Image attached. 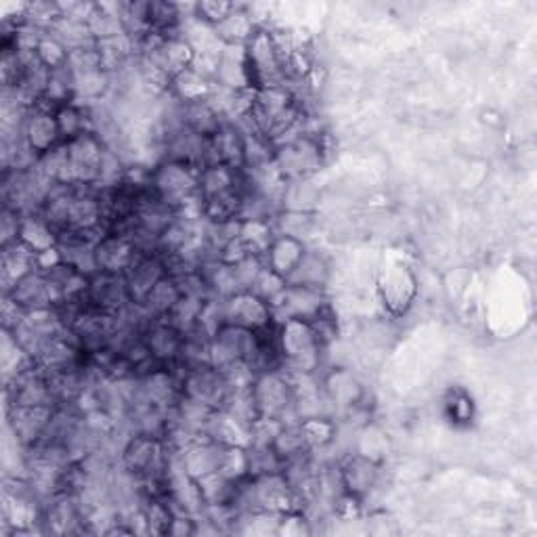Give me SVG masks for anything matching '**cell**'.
Returning <instances> with one entry per match:
<instances>
[{
    "label": "cell",
    "instance_id": "1",
    "mask_svg": "<svg viewBox=\"0 0 537 537\" xmlns=\"http://www.w3.org/2000/svg\"><path fill=\"white\" fill-rule=\"evenodd\" d=\"M321 349H324V340L309 321L288 319L279 324V368L290 376H313L321 363Z\"/></svg>",
    "mask_w": 537,
    "mask_h": 537
},
{
    "label": "cell",
    "instance_id": "23",
    "mask_svg": "<svg viewBox=\"0 0 537 537\" xmlns=\"http://www.w3.org/2000/svg\"><path fill=\"white\" fill-rule=\"evenodd\" d=\"M181 300V290L175 277L164 275L160 282L152 288V292L147 294V298L143 300V305H139L143 309V313L147 315V319H166L168 313L175 309V305Z\"/></svg>",
    "mask_w": 537,
    "mask_h": 537
},
{
    "label": "cell",
    "instance_id": "10",
    "mask_svg": "<svg viewBox=\"0 0 537 537\" xmlns=\"http://www.w3.org/2000/svg\"><path fill=\"white\" fill-rule=\"evenodd\" d=\"M225 321L229 326L263 332L271 326V307L252 292H240L225 298Z\"/></svg>",
    "mask_w": 537,
    "mask_h": 537
},
{
    "label": "cell",
    "instance_id": "32",
    "mask_svg": "<svg viewBox=\"0 0 537 537\" xmlns=\"http://www.w3.org/2000/svg\"><path fill=\"white\" fill-rule=\"evenodd\" d=\"M204 303H206V300H200V298L181 296V300L175 305V309L168 313L166 321L170 326H175L181 334H187L189 330L198 328V319H200Z\"/></svg>",
    "mask_w": 537,
    "mask_h": 537
},
{
    "label": "cell",
    "instance_id": "7",
    "mask_svg": "<svg viewBox=\"0 0 537 537\" xmlns=\"http://www.w3.org/2000/svg\"><path fill=\"white\" fill-rule=\"evenodd\" d=\"M181 395L198 401L210 410H221L227 395L229 386L219 370H214L212 365H198V368L183 370L181 378Z\"/></svg>",
    "mask_w": 537,
    "mask_h": 537
},
{
    "label": "cell",
    "instance_id": "17",
    "mask_svg": "<svg viewBox=\"0 0 537 537\" xmlns=\"http://www.w3.org/2000/svg\"><path fill=\"white\" fill-rule=\"evenodd\" d=\"M143 340L158 363H175L179 359L183 334L166 319H156L154 324H149L143 332Z\"/></svg>",
    "mask_w": 537,
    "mask_h": 537
},
{
    "label": "cell",
    "instance_id": "13",
    "mask_svg": "<svg viewBox=\"0 0 537 537\" xmlns=\"http://www.w3.org/2000/svg\"><path fill=\"white\" fill-rule=\"evenodd\" d=\"M135 244L126 235L105 231L101 240L95 244V261L99 273H116L122 275L137 256Z\"/></svg>",
    "mask_w": 537,
    "mask_h": 537
},
{
    "label": "cell",
    "instance_id": "3",
    "mask_svg": "<svg viewBox=\"0 0 537 537\" xmlns=\"http://www.w3.org/2000/svg\"><path fill=\"white\" fill-rule=\"evenodd\" d=\"M152 191L170 208H181L200 196V170L183 162L164 160L152 170Z\"/></svg>",
    "mask_w": 537,
    "mask_h": 537
},
{
    "label": "cell",
    "instance_id": "34",
    "mask_svg": "<svg viewBox=\"0 0 537 537\" xmlns=\"http://www.w3.org/2000/svg\"><path fill=\"white\" fill-rule=\"evenodd\" d=\"M284 290H286V279L282 275H277L275 271H271L269 267H263V271L259 273V277H256V282L250 288V292L254 296H259L267 305H271Z\"/></svg>",
    "mask_w": 537,
    "mask_h": 537
},
{
    "label": "cell",
    "instance_id": "16",
    "mask_svg": "<svg viewBox=\"0 0 537 537\" xmlns=\"http://www.w3.org/2000/svg\"><path fill=\"white\" fill-rule=\"evenodd\" d=\"M5 296H9L21 311L55 307L51 286L42 271H34L17 282Z\"/></svg>",
    "mask_w": 537,
    "mask_h": 537
},
{
    "label": "cell",
    "instance_id": "30",
    "mask_svg": "<svg viewBox=\"0 0 537 537\" xmlns=\"http://www.w3.org/2000/svg\"><path fill=\"white\" fill-rule=\"evenodd\" d=\"M248 477L273 475L284 470V460L279 458L273 445H248Z\"/></svg>",
    "mask_w": 537,
    "mask_h": 537
},
{
    "label": "cell",
    "instance_id": "33",
    "mask_svg": "<svg viewBox=\"0 0 537 537\" xmlns=\"http://www.w3.org/2000/svg\"><path fill=\"white\" fill-rule=\"evenodd\" d=\"M36 57L38 61L42 63V66H45L47 70H59L63 66H68V57H70V51L61 45V42L47 34L45 38L40 40V45L36 49Z\"/></svg>",
    "mask_w": 537,
    "mask_h": 537
},
{
    "label": "cell",
    "instance_id": "36",
    "mask_svg": "<svg viewBox=\"0 0 537 537\" xmlns=\"http://www.w3.org/2000/svg\"><path fill=\"white\" fill-rule=\"evenodd\" d=\"M21 217L24 214H19L15 208L5 206L3 214H0V242H3V248L9 244H15L19 240V227H21Z\"/></svg>",
    "mask_w": 537,
    "mask_h": 537
},
{
    "label": "cell",
    "instance_id": "25",
    "mask_svg": "<svg viewBox=\"0 0 537 537\" xmlns=\"http://www.w3.org/2000/svg\"><path fill=\"white\" fill-rule=\"evenodd\" d=\"M55 118L63 141H72L78 135L91 131V120H89V110L84 105L76 103V99L61 103L55 107Z\"/></svg>",
    "mask_w": 537,
    "mask_h": 537
},
{
    "label": "cell",
    "instance_id": "24",
    "mask_svg": "<svg viewBox=\"0 0 537 537\" xmlns=\"http://www.w3.org/2000/svg\"><path fill=\"white\" fill-rule=\"evenodd\" d=\"M214 89V80L202 76L193 68H187L185 72L177 74L170 80V91L181 101V103H196V101H206L210 99Z\"/></svg>",
    "mask_w": 537,
    "mask_h": 537
},
{
    "label": "cell",
    "instance_id": "26",
    "mask_svg": "<svg viewBox=\"0 0 537 537\" xmlns=\"http://www.w3.org/2000/svg\"><path fill=\"white\" fill-rule=\"evenodd\" d=\"M298 433L303 435L305 445L313 451V449H324L330 443L336 441L338 435V426L330 416H311V418H303L298 424Z\"/></svg>",
    "mask_w": 537,
    "mask_h": 537
},
{
    "label": "cell",
    "instance_id": "22",
    "mask_svg": "<svg viewBox=\"0 0 537 537\" xmlns=\"http://www.w3.org/2000/svg\"><path fill=\"white\" fill-rule=\"evenodd\" d=\"M59 233L40 217V214H24L19 227V240L26 248H30L36 256L57 248Z\"/></svg>",
    "mask_w": 537,
    "mask_h": 537
},
{
    "label": "cell",
    "instance_id": "9",
    "mask_svg": "<svg viewBox=\"0 0 537 537\" xmlns=\"http://www.w3.org/2000/svg\"><path fill=\"white\" fill-rule=\"evenodd\" d=\"M55 410L51 405H11L9 407V426L13 431V437L17 439L19 445L24 447H34L40 443V439L45 437L47 428L53 420Z\"/></svg>",
    "mask_w": 537,
    "mask_h": 537
},
{
    "label": "cell",
    "instance_id": "35",
    "mask_svg": "<svg viewBox=\"0 0 537 537\" xmlns=\"http://www.w3.org/2000/svg\"><path fill=\"white\" fill-rule=\"evenodd\" d=\"M235 9V5L231 3H217V0H206V3H198L196 7H193V11H196V17L198 21H202V24L210 26V28H217L221 21Z\"/></svg>",
    "mask_w": 537,
    "mask_h": 537
},
{
    "label": "cell",
    "instance_id": "28",
    "mask_svg": "<svg viewBox=\"0 0 537 537\" xmlns=\"http://www.w3.org/2000/svg\"><path fill=\"white\" fill-rule=\"evenodd\" d=\"M254 24L250 13L235 7L221 24L214 28V34L223 42V45H246L250 36L254 34Z\"/></svg>",
    "mask_w": 537,
    "mask_h": 537
},
{
    "label": "cell",
    "instance_id": "6",
    "mask_svg": "<svg viewBox=\"0 0 537 537\" xmlns=\"http://www.w3.org/2000/svg\"><path fill=\"white\" fill-rule=\"evenodd\" d=\"M269 307H271L273 319H277L279 324L288 319L313 321L328 311L324 290L288 286V284H286V290L279 294Z\"/></svg>",
    "mask_w": 537,
    "mask_h": 537
},
{
    "label": "cell",
    "instance_id": "8",
    "mask_svg": "<svg viewBox=\"0 0 537 537\" xmlns=\"http://www.w3.org/2000/svg\"><path fill=\"white\" fill-rule=\"evenodd\" d=\"M84 303L105 313H122L133 305L124 275L97 273L89 279V290Z\"/></svg>",
    "mask_w": 537,
    "mask_h": 537
},
{
    "label": "cell",
    "instance_id": "4",
    "mask_svg": "<svg viewBox=\"0 0 537 537\" xmlns=\"http://www.w3.org/2000/svg\"><path fill=\"white\" fill-rule=\"evenodd\" d=\"M252 395L261 416L284 418L286 414L294 412V382L292 376L282 368L265 370L256 376Z\"/></svg>",
    "mask_w": 537,
    "mask_h": 537
},
{
    "label": "cell",
    "instance_id": "2",
    "mask_svg": "<svg viewBox=\"0 0 537 537\" xmlns=\"http://www.w3.org/2000/svg\"><path fill=\"white\" fill-rule=\"evenodd\" d=\"M286 181L313 179L326 162V145L319 133H298L275 145L273 156Z\"/></svg>",
    "mask_w": 537,
    "mask_h": 537
},
{
    "label": "cell",
    "instance_id": "5",
    "mask_svg": "<svg viewBox=\"0 0 537 537\" xmlns=\"http://www.w3.org/2000/svg\"><path fill=\"white\" fill-rule=\"evenodd\" d=\"M68 143V156L72 168V181L76 187H95L101 179V164L105 156V141L87 131Z\"/></svg>",
    "mask_w": 537,
    "mask_h": 537
},
{
    "label": "cell",
    "instance_id": "15",
    "mask_svg": "<svg viewBox=\"0 0 537 537\" xmlns=\"http://www.w3.org/2000/svg\"><path fill=\"white\" fill-rule=\"evenodd\" d=\"M324 397L332 405V410L347 414L363 399V386L349 370H332L324 380Z\"/></svg>",
    "mask_w": 537,
    "mask_h": 537
},
{
    "label": "cell",
    "instance_id": "12",
    "mask_svg": "<svg viewBox=\"0 0 537 537\" xmlns=\"http://www.w3.org/2000/svg\"><path fill=\"white\" fill-rule=\"evenodd\" d=\"M24 139L36 156L47 154L49 149L63 141L55 118V107L45 103L32 107L24 122Z\"/></svg>",
    "mask_w": 537,
    "mask_h": 537
},
{
    "label": "cell",
    "instance_id": "19",
    "mask_svg": "<svg viewBox=\"0 0 537 537\" xmlns=\"http://www.w3.org/2000/svg\"><path fill=\"white\" fill-rule=\"evenodd\" d=\"M204 437L221 445L248 447L252 443L250 428L225 410H214L210 414L206 428H204Z\"/></svg>",
    "mask_w": 537,
    "mask_h": 537
},
{
    "label": "cell",
    "instance_id": "31",
    "mask_svg": "<svg viewBox=\"0 0 537 537\" xmlns=\"http://www.w3.org/2000/svg\"><path fill=\"white\" fill-rule=\"evenodd\" d=\"M273 229H275V235H286V238L303 242L313 231V214L282 210L273 219Z\"/></svg>",
    "mask_w": 537,
    "mask_h": 537
},
{
    "label": "cell",
    "instance_id": "18",
    "mask_svg": "<svg viewBox=\"0 0 537 537\" xmlns=\"http://www.w3.org/2000/svg\"><path fill=\"white\" fill-rule=\"evenodd\" d=\"M38 271L36 254L21 242L9 244L3 248V261H0V282H3L5 294L24 279L26 275Z\"/></svg>",
    "mask_w": 537,
    "mask_h": 537
},
{
    "label": "cell",
    "instance_id": "29",
    "mask_svg": "<svg viewBox=\"0 0 537 537\" xmlns=\"http://www.w3.org/2000/svg\"><path fill=\"white\" fill-rule=\"evenodd\" d=\"M248 447L240 445H221L219 443V464L217 472L233 483L248 477Z\"/></svg>",
    "mask_w": 537,
    "mask_h": 537
},
{
    "label": "cell",
    "instance_id": "21",
    "mask_svg": "<svg viewBox=\"0 0 537 537\" xmlns=\"http://www.w3.org/2000/svg\"><path fill=\"white\" fill-rule=\"evenodd\" d=\"M305 252H307L305 242L286 238V235H275V240L265 252L263 261H265V267H269L271 271H275L277 275H282L286 279L292 273V269L298 265V261L303 259Z\"/></svg>",
    "mask_w": 537,
    "mask_h": 537
},
{
    "label": "cell",
    "instance_id": "14",
    "mask_svg": "<svg viewBox=\"0 0 537 537\" xmlns=\"http://www.w3.org/2000/svg\"><path fill=\"white\" fill-rule=\"evenodd\" d=\"M340 477L345 493H349V496L357 500H363L378 483L380 462L363 454H351L340 464Z\"/></svg>",
    "mask_w": 537,
    "mask_h": 537
},
{
    "label": "cell",
    "instance_id": "11",
    "mask_svg": "<svg viewBox=\"0 0 537 537\" xmlns=\"http://www.w3.org/2000/svg\"><path fill=\"white\" fill-rule=\"evenodd\" d=\"M128 294H131L133 305H143L147 294L166 275V267L158 252H137L135 261L124 273Z\"/></svg>",
    "mask_w": 537,
    "mask_h": 537
},
{
    "label": "cell",
    "instance_id": "27",
    "mask_svg": "<svg viewBox=\"0 0 537 537\" xmlns=\"http://www.w3.org/2000/svg\"><path fill=\"white\" fill-rule=\"evenodd\" d=\"M319 202V189L311 179L288 181L282 193V210L313 214Z\"/></svg>",
    "mask_w": 537,
    "mask_h": 537
},
{
    "label": "cell",
    "instance_id": "20",
    "mask_svg": "<svg viewBox=\"0 0 537 537\" xmlns=\"http://www.w3.org/2000/svg\"><path fill=\"white\" fill-rule=\"evenodd\" d=\"M328 279H330V263L326 261V256L315 250H307L303 254V259L298 261V265L286 277V284L324 290Z\"/></svg>",
    "mask_w": 537,
    "mask_h": 537
}]
</instances>
